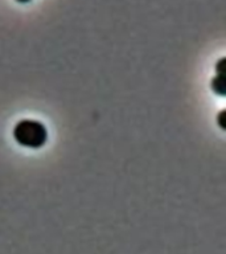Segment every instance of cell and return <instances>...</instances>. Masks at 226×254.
<instances>
[{
	"mask_svg": "<svg viewBox=\"0 0 226 254\" xmlns=\"http://www.w3.org/2000/svg\"><path fill=\"white\" fill-rule=\"evenodd\" d=\"M210 87L212 90L218 94L220 97H224L225 95V81H224V74H217L212 79L210 82Z\"/></svg>",
	"mask_w": 226,
	"mask_h": 254,
	"instance_id": "7a4b0ae2",
	"label": "cell"
},
{
	"mask_svg": "<svg viewBox=\"0 0 226 254\" xmlns=\"http://www.w3.org/2000/svg\"><path fill=\"white\" fill-rule=\"evenodd\" d=\"M224 115H225V110H222L220 114H218V123H220V127H221L222 130H225V125L222 122V119H224Z\"/></svg>",
	"mask_w": 226,
	"mask_h": 254,
	"instance_id": "3957f363",
	"label": "cell"
},
{
	"mask_svg": "<svg viewBox=\"0 0 226 254\" xmlns=\"http://www.w3.org/2000/svg\"><path fill=\"white\" fill-rule=\"evenodd\" d=\"M16 1H19V3H29L31 0H16Z\"/></svg>",
	"mask_w": 226,
	"mask_h": 254,
	"instance_id": "277c9868",
	"label": "cell"
},
{
	"mask_svg": "<svg viewBox=\"0 0 226 254\" xmlns=\"http://www.w3.org/2000/svg\"><path fill=\"white\" fill-rule=\"evenodd\" d=\"M13 138L20 146L41 148L48 140L47 127L35 119H21L13 128Z\"/></svg>",
	"mask_w": 226,
	"mask_h": 254,
	"instance_id": "6da1fadb",
	"label": "cell"
}]
</instances>
